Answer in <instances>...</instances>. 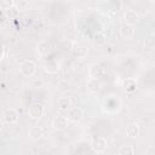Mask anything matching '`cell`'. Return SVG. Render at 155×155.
<instances>
[{"mask_svg": "<svg viewBox=\"0 0 155 155\" xmlns=\"http://www.w3.org/2000/svg\"><path fill=\"white\" fill-rule=\"evenodd\" d=\"M51 51V44L48 41H41L38 45V52L40 56H46Z\"/></svg>", "mask_w": 155, "mask_h": 155, "instance_id": "16", "label": "cell"}, {"mask_svg": "<svg viewBox=\"0 0 155 155\" xmlns=\"http://www.w3.org/2000/svg\"><path fill=\"white\" fill-rule=\"evenodd\" d=\"M57 105H58V109L62 110V111H68L70 108H71V99L69 97H61L57 102Z\"/></svg>", "mask_w": 155, "mask_h": 155, "instance_id": "12", "label": "cell"}, {"mask_svg": "<svg viewBox=\"0 0 155 155\" xmlns=\"http://www.w3.org/2000/svg\"><path fill=\"white\" fill-rule=\"evenodd\" d=\"M119 105H120V103H119V99H116L115 97H110V98H108L105 102H104V108L108 110V111H116L117 109H119Z\"/></svg>", "mask_w": 155, "mask_h": 155, "instance_id": "11", "label": "cell"}, {"mask_svg": "<svg viewBox=\"0 0 155 155\" xmlns=\"http://www.w3.org/2000/svg\"><path fill=\"white\" fill-rule=\"evenodd\" d=\"M12 6H15V2H13L12 0H5V1H2V2L0 4V8L2 10V12L7 11V10L11 8Z\"/></svg>", "mask_w": 155, "mask_h": 155, "instance_id": "22", "label": "cell"}, {"mask_svg": "<svg viewBox=\"0 0 155 155\" xmlns=\"http://www.w3.org/2000/svg\"><path fill=\"white\" fill-rule=\"evenodd\" d=\"M119 155H134V148H133V145L126 144V145L120 147Z\"/></svg>", "mask_w": 155, "mask_h": 155, "instance_id": "21", "label": "cell"}, {"mask_svg": "<svg viewBox=\"0 0 155 155\" xmlns=\"http://www.w3.org/2000/svg\"><path fill=\"white\" fill-rule=\"evenodd\" d=\"M51 126L57 131L65 130L67 126H68V117H65V116H56V117L52 119Z\"/></svg>", "mask_w": 155, "mask_h": 155, "instance_id": "7", "label": "cell"}, {"mask_svg": "<svg viewBox=\"0 0 155 155\" xmlns=\"http://www.w3.org/2000/svg\"><path fill=\"white\" fill-rule=\"evenodd\" d=\"M91 148L96 153H103L107 149V139L102 136L93 137L91 140Z\"/></svg>", "mask_w": 155, "mask_h": 155, "instance_id": "3", "label": "cell"}, {"mask_svg": "<svg viewBox=\"0 0 155 155\" xmlns=\"http://www.w3.org/2000/svg\"><path fill=\"white\" fill-rule=\"evenodd\" d=\"M120 33H121V35H122L124 38L130 39V38H132V36L134 35V29H133V27H131V25L124 24V25H121V28H120Z\"/></svg>", "mask_w": 155, "mask_h": 155, "instance_id": "17", "label": "cell"}, {"mask_svg": "<svg viewBox=\"0 0 155 155\" xmlns=\"http://www.w3.org/2000/svg\"><path fill=\"white\" fill-rule=\"evenodd\" d=\"M138 21H139V15L134 10H127L124 13V22H125V24L133 27L136 23H138Z\"/></svg>", "mask_w": 155, "mask_h": 155, "instance_id": "5", "label": "cell"}, {"mask_svg": "<svg viewBox=\"0 0 155 155\" xmlns=\"http://www.w3.org/2000/svg\"><path fill=\"white\" fill-rule=\"evenodd\" d=\"M29 136H30L33 139L38 140V139H40V138L44 136V128H42L41 126H33V127H30V130H29Z\"/></svg>", "mask_w": 155, "mask_h": 155, "instance_id": "15", "label": "cell"}, {"mask_svg": "<svg viewBox=\"0 0 155 155\" xmlns=\"http://www.w3.org/2000/svg\"><path fill=\"white\" fill-rule=\"evenodd\" d=\"M68 120L71 121V122H79L82 116H84V113L81 110V108L79 107H71L69 110H68Z\"/></svg>", "mask_w": 155, "mask_h": 155, "instance_id": "6", "label": "cell"}, {"mask_svg": "<svg viewBox=\"0 0 155 155\" xmlns=\"http://www.w3.org/2000/svg\"><path fill=\"white\" fill-rule=\"evenodd\" d=\"M4 13H5V16L7 17V19H13V18H17V17L19 16V10H18V7L15 5V6H12L11 8H8L7 11H5Z\"/></svg>", "mask_w": 155, "mask_h": 155, "instance_id": "20", "label": "cell"}, {"mask_svg": "<svg viewBox=\"0 0 155 155\" xmlns=\"http://www.w3.org/2000/svg\"><path fill=\"white\" fill-rule=\"evenodd\" d=\"M6 19H7V17L5 16V13H4V12H1V27H4V25H5Z\"/></svg>", "mask_w": 155, "mask_h": 155, "instance_id": "24", "label": "cell"}, {"mask_svg": "<svg viewBox=\"0 0 155 155\" xmlns=\"http://www.w3.org/2000/svg\"><path fill=\"white\" fill-rule=\"evenodd\" d=\"M144 47L148 50L155 48V34H149L144 38Z\"/></svg>", "mask_w": 155, "mask_h": 155, "instance_id": "19", "label": "cell"}, {"mask_svg": "<svg viewBox=\"0 0 155 155\" xmlns=\"http://www.w3.org/2000/svg\"><path fill=\"white\" fill-rule=\"evenodd\" d=\"M103 75V68L99 64H92L88 68V76L90 79H98Z\"/></svg>", "mask_w": 155, "mask_h": 155, "instance_id": "10", "label": "cell"}, {"mask_svg": "<svg viewBox=\"0 0 155 155\" xmlns=\"http://www.w3.org/2000/svg\"><path fill=\"white\" fill-rule=\"evenodd\" d=\"M2 119H4V121H5L6 124L13 125V124H16V122L18 121L19 114H18V111L15 110V109H6V110L4 111Z\"/></svg>", "mask_w": 155, "mask_h": 155, "instance_id": "4", "label": "cell"}, {"mask_svg": "<svg viewBox=\"0 0 155 155\" xmlns=\"http://www.w3.org/2000/svg\"><path fill=\"white\" fill-rule=\"evenodd\" d=\"M38 70V67L35 64V62L30 61V59H27V61H23L21 64H19V71L23 76L25 78H30L33 76Z\"/></svg>", "mask_w": 155, "mask_h": 155, "instance_id": "1", "label": "cell"}, {"mask_svg": "<svg viewBox=\"0 0 155 155\" xmlns=\"http://www.w3.org/2000/svg\"><path fill=\"white\" fill-rule=\"evenodd\" d=\"M73 52L75 53V56H78V57H80V58H84V57H86L87 56V53H88V50L85 47V46H82V45H80V44H76V42H74V45H73Z\"/></svg>", "mask_w": 155, "mask_h": 155, "instance_id": "13", "label": "cell"}, {"mask_svg": "<svg viewBox=\"0 0 155 155\" xmlns=\"http://www.w3.org/2000/svg\"><path fill=\"white\" fill-rule=\"evenodd\" d=\"M121 86H122L124 91H126L127 93H133L137 90V81L133 78H127L122 81Z\"/></svg>", "mask_w": 155, "mask_h": 155, "instance_id": "8", "label": "cell"}, {"mask_svg": "<svg viewBox=\"0 0 155 155\" xmlns=\"http://www.w3.org/2000/svg\"><path fill=\"white\" fill-rule=\"evenodd\" d=\"M126 134L128 137H136L139 134V126L137 124H130L126 127Z\"/></svg>", "mask_w": 155, "mask_h": 155, "instance_id": "18", "label": "cell"}, {"mask_svg": "<svg viewBox=\"0 0 155 155\" xmlns=\"http://www.w3.org/2000/svg\"><path fill=\"white\" fill-rule=\"evenodd\" d=\"M45 114V107L41 103H34L29 107L28 109V115L33 120H39L44 116Z\"/></svg>", "mask_w": 155, "mask_h": 155, "instance_id": "2", "label": "cell"}, {"mask_svg": "<svg viewBox=\"0 0 155 155\" xmlns=\"http://www.w3.org/2000/svg\"><path fill=\"white\" fill-rule=\"evenodd\" d=\"M2 52H1V59H5L6 58V54H7V47L5 44H2Z\"/></svg>", "mask_w": 155, "mask_h": 155, "instance_id": "23", "label": "cell"}, {"mask_svg": "<svg viewBox=\"0 0 155 155\" xmlns=\"http://www.w3.org/2000/svg\"><path fill=\"white\" fill-rule=\"evenodd\" d=\"M86 86H87V90H88L90 92L96 93V92H98V91L101 90L102 84H101V81H99L98 79H90V80L87 81Z\"/></svg>", "mask_w": 155, "mask_h": 155, "instance_id": "14", "label": "cell"}, {"mask_svg": "<svg viewBox=\"0 0 155 155\" xmlns=\"http://www.w3.org/2000/svg\"><path fill=\"white\" fill-rule=\"evenodd\" d=\"M44 70L46 73H48V74H56L59 70V63L56 59L46 61L45 64H44Z\"/></svg>", "mask_w": 155, "mask_h": 155, "instance_id": "9", "label": "cell"}]
</instances>
